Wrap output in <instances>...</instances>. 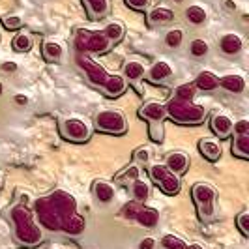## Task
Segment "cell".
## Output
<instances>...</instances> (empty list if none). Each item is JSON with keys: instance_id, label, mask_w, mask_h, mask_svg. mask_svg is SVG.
<instances>
[{"instance_id": "obj_1", "label": "cell", "mask_w": 249, "mask_h": 249, "mask_svg": "<svg viewBox=\"0 0 249 249\" xmlns=\"http://www.w3.org/2000/svg\"><path fill=\"white\" fill-rule=\"evenodd\" d=\"M12 217L15 221V229H17V238L25 246H36L41 242V231L34 221L32 213L28 212L25 206H15L12 210Z\"/></svg>"}, {"instance_id": "obj_2", "label": "cell", "mask_w": 249, "mask_h": 249, "mask_svg": "<svg viewBox=\"0 0 249 249\" xmlns=\"http://www.w3.org/2000/svg\"><path fill=\"white\" fill-rule=\"evenodd\" d=\"M165 111L173 120L182 122V124H197L204 118V109L191 101L171 100Z\"/></svg>"}, {"instance_id": "obj_3", "label": "cell", "mask_w": 249, "mask_h": 249, "mask_svg": "<svg viewBox=\"0 0 249 249\" xmlns=\"http://www.w3.org/2000/svg\"><path fill=\"white\" fill-rule=\"evenodd\" d=\"M75 43L81 51H92V53H105L111 45V41L103 32H90V30H79Z\"/></svg>"}, {"instance_id": "obj_4", "label": "cell", "mask_w": 249, "mask_h": 249, "mask_svg": "<svg viewBox=\"0 0 249 249\" xmlns=\"http://www.w3.org/2000/svg\"><path fill=\"white\" fill-rule=\"evenodd\" d=\"M36 212H37V217H39V223L43 225V227H47L49 231L62 229V219H60L58 212L54 210V206H53V202L49 200V197L36 200Z\"/></svg>"}, {"instance_id": "obj_5", "label": "cell", "mask_w": 249, "mask_h": 249, "mask_svg": "<svg viewBox=\"0 0 249 249\" xmlns=\"http://www.w3.org/2000/svg\"><path fill=\"white\" fill-rule=\"evenodd\" d=\"M96 125L100 131L120 135L125 131V118L118 111H103L96 116Z\"/></svg>"}, {"instance_id": "obj_6", "label": "cell", "mask_w": 249, "mask_h": 249, "mask_svg": "<svg viewBox=\"0 0 249 249\" xmlns=\"http://www.w3.org/2000/svg\"><path fill=\"white\" fill-rule=\"evenodd\" d=\"M213 199H215V189L208 184H197L193 186V200L199 206V213L202 217H210L213 213Z\"/></svg>"}, {"instance_id": "obj_7", "label": "cell", "mask_w": 249, "mask_h": 249, "mask_svg": "<svg viewBox=\"0 0 249 249\" xmlns=\"http://www.w3.org/2000/svg\"><path fill=\"white\" fill-rule=\"evenodd\" d=\"M49 200L53 202L54 210L58 212L60 219H62V223L71 215V213L77 212V202H75L73 197H71L70 193H66V191H54V193L49 197Z\"/></svg>"}, {"instance_id": "obj_8", "label": "cell", "mask_w": 249, "mask_h": 249, "mask_svg": "<svg viewBox=\"0 0 249 249\" xmlns=\"http://www.w3.org/2000/svg\"><path fill=\"white\" fill-rule=\"evenodd\" d=\"M88 125L79 120V118H70L64 122V135L70 141H75V142H83L88 139Z\"/></svg>"}, {"instance_id": "obj_9", "label": "cell", "mask_w": 249, "mask_h": 249, "mask_svg": "<svg viewBox=\"0 0 249 249\" xmlns=\"http://www.w3.org/2000/svg\"><path fill=\"white\" fill-rule=\"evenodd\" d=\"M79 64L83 66V70L87 71L88 79H90L94 85H101V87L105 85V81H107L109 75H107V71L101 68L100 64H96L94 60H90L88 56H83V54L79 56Z\"/></svg>"}, {"instance_id": "obj_10", "label": "cell", "mask_w": 249, "mask_h": 249, "mask_svg": "<svg viewBox=\"0 0 249 249\" xmlns=\"http://www.w3.org/2000/svg\"><path fill=\"white\" fill-rule=\"evenodd\" d=\"M187 165H189V160H187L186 154H182V152H173V154H169L165 167H167L169 173H173V175H182V173L187 171Z\"/></svg>"}, {"instance_id": "obj_11", "label": "cell", "mask_w": 249, "mask_h": 249, "mask_svg": "<svg viewBox=\"0 0 249 249\" xmlns=\"http://www.w3.org/2000/svg\"><path fill=\"white\" fill-rule=\"evenodd\" d=\"M212 129L219 139H225L232 131V120L227 114H213L212 116Z\"/></svg>"}, {"instance_id": "obj_12", "label": "cell", "mask_w": 249, "mask_h": 249, "mask_svg": "<svg viewBox=\"0 0 249 249\" xmlns=\"http://www.w3.org/2000/svg\"><path fill=\"white\" fill-rule=\"evenodd\" d=\"M165 114H167L165 107H163L161 103H156V101H150V103H146L141 109V116L150 120V122H161L163 118H165Z\"/></svg>"}, {"instance_id": "obj_13", "label": "cell", "mask_w": 249, "mask_h": 249, "mask_svg": "<svg viewBox=\"0 0 249 249\" xmlns=\"http://www.w3.org/2000/svg\"><path fill=\"white\" fill-rule=\"evenodd\" d=\"M202 156L208 160V161H217L221 158V144L215 142L213 139H202L199 144Z\"/></svg>"}, {"instance_id": "obj_14", "label": "cell", "mask_w": 249, "mask_h": 249, "mask_svg": "<svg viewBox=\"0 0 249 249\" xmlns=\"http://www.w3.org/2000/svg\"><path fill=\"white\" fill-rule=\"evenodd\" d=\"M85 225H87L85 217L75 212V213H71V215H70L66 221H64L62 229L68 232V234H81V232L85 231Z\"/></svg>"}, {"instance_id": "obj_15", "label": "cell", "mask_w": 249, "mask_h": 249, "mask_svg": "<svg viewBox=\"0 0 249 249\" xmlns=\"http://www.w3.org/2000/svg\"><path fill=\"white\" fill-rule=\"evenodd\" d=\"M103 87H105L107 96L116 98V96H120L125 90V81H124V77H120V75H112V77H107V81H105Z\"/></svg>"}, {"instance_id": "obj_16", "label": "cell", "mask_w": 249, "mask_h": 249, "mask_svg": "<svg viewBox=\"0 0 249 249\" xmlns=\"http://www.w3.org/2000/svg\"><path fill=\"white\" fill-rule=\"evenodd\" d=\"M219 85L225 88V90H229V92H242L244 88H246V81H244V77H240V75H225L223 79H219Z\"/></svg>"}, {"instance_id": "obj_17", "label": "cell", "mask_w": 249, "mask_h": 249, "mask_svg": "<svg viewBox=\"0 0 249 249\" xmlns=\"http://www.w3.org/2000/svg\"><path fill=\"white\" fill-rule=\"evenodd\" d=\"M135 219L142 227H156L158 219H160V213H158V210H154V208H141Z\"/></svg>"}, {"instance_id": "obj_18", "label": "cell", "mask_w": 249, "mask_h": 249, "mask_svg": "<svg viewBox=\"0 0 249 249\" xmlns=\"http://www.w3.org/2000/svg\"><path fill=\"white\" fill-rule=\"evenodd\" d=\"M171 75H173V70L167 62H156L150 68V79L156 81V83H160V81L171 77Z\"/></svg>"}, {"instance_id": "obj_19", "label": "cell", "mask_w": 249, "mask_h": 249, "mask_svg": "<svg viewBox=\"0 0 249 249\" xmlns=\"http://www.w3.org/2000/svg\"><path fill=\"white\" fill-rule=\"evenodd\" d=\"M195 87L200 90H213L215 87H219V79L210 71H202L195 81Z\"/></svg>"}, {"instance_id": "obj_20", "label": "cell", "mask_w": 249, "mask_h": 249, "mask_svg": "<svg viewBox=\"0 0 249 249\" xmlns=\"http://www.w3.org/2000/svg\"><path fill=\"white\" fill-rule=\"evenodd\" d=\"M221 49L225 53H229V54H234V53L242 49V37L238 34H227L221 39Z\"/></svg>"}, {"instance_id": "obj_21", "label": "cell", "mask_w": 249, "mask_h": 249, "mask_svg": "<svg viewBox=\"0 0 249 249\" xmlns=\"http://www.w3.org/2000/svg\"><path fill=\"white\" fill-rule=\"evenodd\" d=\"M94 193H96L100 202H111L112 197H114V187L111 184H107V182H96Z\"/></svg>"}, {"instance_id": "obj_22", "label": "cell", "mask_w": 249, "mask_h": 249, "mask_svg": "<svg viewBox=\"0 0 249 249\" xmlns=\"http://www.w3.org/2000/svg\"><path fill=\"white\" fill-rule=\"evenodd\" d=\"M160 186H161V189L167 193V195H175V193L180 191V178H178V175L169 173V175L160 182Z\"/></svg>"}, {"instance_id": "obj_23", "label": "cell", "mask_w": 249, "mask_h": 249, "mask_svg": "<svg viewBox=\"0 0 249 249\" xmlns=\"http://www.w3.org/2000/svg\"><path fill=\"white\" fill-rule=\"evenodd\" d=\"M195 92H197V87L195 83H186V85H180L175 92V100H182V101H191L195 98Z\"/></svg>"}, {"instance_id": "obj_24", "label": "cell", "mask_w": 249, "mask_h": 249, "mask_svg": "<svg viewBox=\"0 0 249 249\" xmlns=\"http://www.w3.org/2000/svg\"><path fill=\"white\" fill-rule=\"evenodd\" d=\"M43 54H45V58L51 60V62L60 60V56H62V47H60V43H56V41H47V43L43 45Z\"/></svg>"}, {"instance_id": "obj_25", "label": "cell", "mask_w": 249, "mask_h": 249, "mask_svg": "<svg viewBox=\"0 0 249 249\" xmlns=\"http://www.w3.org/2000/svg\"><path fill=\"white\" fill-rule=\"evenodd\" d=\"M232 152L240 158H249V135H238Z\"/></svg>"}, {"instance_id": "obj_26", "label": "cell", "mask_w": 249, "mask_h": 249, "mask_svg": "<svg viewBox=\"0 0 249 249\" xmlns=\"http://www.w3.org/2000/svg\"><path fill=\"white\" fill-rule=\"evenodd\" d=\"M124 71H125V77L127 79H131V81H135V79H141L142 73H144V66L141 62H127L124 66Z\"/></svg>"}, {"instance_id": "obj_27", "label": "cell", "mask_w": 249, "mask_h": 249, "mask_svg": "<svg viewBox=\"0 0 249 249\" xmlns=\"http://www.w3.org/2000/svg\"><path fill=\"white\" fill-rule=\"evenodd\" d=\"M148 193H150V187L146 182H142V180H135V184H133V197L137 202H144V200L148 199Z\"/></svg>"}, {"instance_id": "obj_28", "label": "cell", "mask_w": 249, "mask_h": 249, "mask_svg": "<svg viewBox=\"0 0 249 249\" xmlns=\"http://www.w3.org/2000/svg\"><path fill=\"white\" fill-rule=\"evenodd\" d=\"M161 246L165 249H187L186 242L180 240V238H176L175 234H165L161 240Z\"/></svg>"}, {"instance_id": "obj_29", "label": "cell", "mask_w": 249, "mask_h": 249, "mask_svg": "<svg viewBox=\"0 0 249 249\" xmlns=\"http://www.w3.org/2000/svg\"><path fill=\"white\" fill-rule=\"evenodd\" d=\"M105 36H107V39L109 41H120L122 39V36H124V26L120 25V23H111V25L107 26V30L103 32Z\"/></svg>"}, {"instance_id": "obj_30", "label": "cell", "mask_w": 249, "mask_h": 249, "mask_svg": "<svg viewBox=\"0 0 249 249\" xmlns=\"http://www.w3.org/2000/svg\"><path fill=\"white\" fill-rule=\"evenodd\" d=\"M187 19L191 21V23H195V25H199V23H204V19H206V12L200 8V6H191V8H187Z\"/></svg>"}, {"instance_id": "obj_31", "label": "cell", "mask_w": 249, "mask_h": 249, "mask_svg": "<svg viewBox=\"0 0 249 249\" xmlns=\"http://www.w3.org/2000/svg\"><path fill=\"white\" fill-rule=\"evenodd\" d=\"M30 47H32V39L26 34H19L13 39V49L19 51V53H26V51H30Z\"/></svg>"}, {"instance_id": "obj_32", "label": "cell", "mask_w": 249, "mask_h": 249, "mask_svg": "<svg viewBox=\"0 0 249 249\" xmlns=\"http://www.w3.org/2000/svg\"><path fill=\"white\" fill-rule=\"evenodd\" d=\"M150 19L152 21H171L173 19V12L169 8H156L150 13Z\"/></svg>"}, {"instance_id": "obj_33", "label": "cell", "mask_w": 249, "mask_h": 249, "mask_svg": "<svg viewBox=\"0 0 249 249\" xmlns=\"http://www.w3.org/2000/svg\"><path fill=\"white\" fill-rule=\"evenodd\" d=\"M189 49H191V54H193V56H204V54L208 53V43H206L204 39H193Z\"/></svg>"}, {"instance_id": "obj_34", "label": "cell", "mask_w": 249, "mask_h": 249, "mask_svg": "<svg viewBox=\"0 0 249 249\" xmlns=\"http://www.w3.org/2000/svg\"><path fill=\"white\" fill-rule=\"evenodd\" d=\"M167 175H169V169H167L165 165H154V167L150 169V176H152V180H154V182H158V184H160Z\"/></svg>"}, {"instance_id": "obj_35", "label": "cell", "mask_w": 249, "mask_h": 249, "mask_svg": "<svg viewBox=\"0 0 249 249\" xmlns=\"http://www.w3.org/2000/svg\"><path fill=\"white\" fill-rule=\"evenodd\" d=\"M182 36H184V34H182V30H178V28H176V30H171V32L167 34L165 41H167V45H169V47H178V45L182 43Z\"/></svg>"}, {"instance_id": "obj_36", "label": "cell", "mask_w": 249, "mask_h": 249, "mask_svg": "<svg viewBox=\"0 0 249 249\" xmlns=\"http://www.w3.org/2000/svg\"><path fill=\"white\" fill-rule=\"evenodd\" d=\"M238 223V229H240V232L244 234V236H249V212H242L238 215L236 219Z\"/></svg>"}, {"instance_id": "obj_37", "label": "cell", "mask_w": 249, "mask_h": 249, "mask_svg": "<svg viewBox=\"0 0 249 249\" xmlns=\"http://www.w3.org/2000/svg\"><path fill=\"white\" fill-rule=\"evenodd\" d=\"M90 10L96 13V15H103L107 12V0H87Z\"/></svg>"}, {"instance_id": "obj_38", "label": "cell", "mask_w": 249, "mask_h": 249, "mask_svg": "<svg viewBox=\"0 0 249 249\" xmlns=\"http://www.w3.org/2000/svg\"><path fill=\"white\" fill-rule=\"evenodd\" d=\"M139 210H141V206L137 204V200H133V202H127L124 208V215L125 217H129V219H135L137 217Z\"/></svg>"}, {"instance_id": "obj_39", "label": "cell", "mask_w": 249, "mask_h": 249, "mask_svg": "<svg viewBox=\"0 0 249 249\" xmlns=\"http://www.w3.org/2000/svg\"><path fill=\"white\" fill-rule=\"evenodd\" d=\"M4 26L8 30H17V28L23 26V21H21V17H6L4 19Z\"/></svg>"}, {"instance_id": "obj_40", "label": "cell", "mask_w": 249, "mask_h": 249, "mask_svg": "<svg viewBox=\"0 0 249 249\" xmlns=\"http://www.w3.org/2000/svg\"><path fill=\"white\" fill-rule=\"evenodd\" d=\"M232 129L238 135H249V122L248 120H240L236 124H232Z\"/></svg>"}, {"instance_id": "obj_41", "label": "cell", "mask_w": 249, "mask_h": 249, "mask_svg": "<svg viewBox=\"0 0 249 249\" xmlns=\"http://www.w3.org/2000/svg\"><path fill=\"white\" fill-rule=\"evenodd\" d=\"M125 4L131 6V8H135V10H142L148 4V0H125Z\"/></svg>"}, {"instance_id": "obj_42", "label": "cell", "mask_w": 249, "mask_h": 249, "mask_svg": "<svg viewBox=\"0 0 249 249\" xmlns=\"http://www.w3.org/2000/svg\"><path fill=\"white\" fill-rule=\"evenodd\" d=\"M156 248V240L154 238H144L141 244H139V249H154Z\"/></svg>"}, {"instance_id": "obj_43", "label": "cell", "mask_w": 249, "mask_h": 249, "mask_svg": "<svg viewBox=\"0 0 249 249\" xmlns=\"http://www.w3.org/2000/svg\"><path fill=\"white\" fill-rule=\"evenodd\" d=\"M135 158H137L139 161H148L150 160V152L146 148H141V150H137V154H135Z\"/></svg>"}, {"instance_id": "obj_44", "label": "cell", "mask_w": 249, "mask_h": 249, "mask_svg": "<svg viewBox=\"0 0 249 249\" xmlns=\"http://www.w3.org/2000/svg\"><path fill=\"white\" fill-rule=\"evenodd\" d=\"M125 176H127V178H131V180H137L139 169L137 167H129V169H127V173H125Z\"/></svg>"}, {"instance_id": "obj_45", "label": "cell", "mask_w": 249, "mask_h": 249, "mask_svg": "<svg viewBox=\"0 0 249 249\" xmlns=\"http://www.w3.org/2000/svg\"><path fill=\"white\" fill-rule=\"evenodd\" d=\"M2 70H4V71H15V70H17V64L15 62H4L2 64Z\"/></svg>"}, {"instance_id": "obj_46", "label": "cell", "mask_w": 249, "mask_h": 249, "mask_svg": "<svg viewBox=\"0 0 249 249\" xmlns=\"http://www.w3.org/2000/svg\"><path fill=\"white\" fill-rule=\"evenodd\" d=\"M15 101H17L19 105H26V103H28V98L23 96V94H19V96H15Z\"/></svg>"}, {"instance_id": "obj_47", "label": "cell", "mask_w": 249, "mask_h": 249, "mask_svg": "<svg viewBox=\"0 0 249 249\" xmlns=\"http://www.w3.org/2000/svg\"><path fill=\"white\" fill-rule=\"evenodd\" d=\"M187 249H204V246H200V244H191Z\"/></svg>"}, {"instance_id": "obj_48", "label": "cell", "mask_w": 249, "mask_h": 249, "mask_svg": "<svg viewBox=\"0 0 249 249\" xmlns=\"http://www.w3.org/2000/svg\"><path fill=\"white\" fill-rule=\"evenodd\" d=\"M0 94H2V85H0Z\"/></svg>"}, {"instance_id": "obj_49", "label": "cell", "mask_w": 249, "mask_h": 249, "mask_svg": "<svg viewBox=\"0 0 249 249\" xmlns=\"http://www.w3.org/2000/svg\"><path fill=\"white\" fill-rule=\"evenodd\" d=\"M178 2H180V0H178Z\"/></svg>"}]
</instances>
